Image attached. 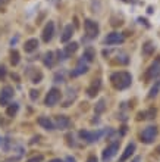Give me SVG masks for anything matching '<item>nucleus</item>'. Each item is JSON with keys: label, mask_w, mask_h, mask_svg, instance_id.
I'll list each match as a JSON object with an SVG mask.
<instances>
[{"label": "nucleus", "mask_w": 160, "mask_h": 162, "mask_svg": "<svg viewBox=\"0 0 160 162\" xmlns=\"http://www.w3.org/2000/svg\"><path fill=\"white\" fill-rule=\"evenodd\" d=\"M62 81H63V74H56L55 83H62Z\"/></svg>", "instance_id": "31"}, {"label": "nucleus", "mask_w": 160, "mask_h": 162, "mask_svg": "<svg viewBox=\"0 0 160 162\" xmlns=\"http://www.w3.org/2000/svg\"><path fill=\"white\" fill-rule=\"evenodd\" d=\"M43 62H44V67L53 68V65H55V53H53V52H47L44 55Z\"/></svg>", "instance_id": "21"}, {"label": "nucleus", "mask_w": 160, "mask_h": 162, "mask_svg": "<svg viewBox=\"0 0 160 162\" xmlns=\"http://www.w3.org/2000/svg\"><path fill=\"white\" fill-rule=\"evenodd\" d=\"M100 87H101V81H100V80H94L93 84L87 89V95H88V97H96L97 93H99Z\"/></svg>", "instance_id": "13"}, {"label": "nucleus", "mask_w": 160, "mask_h": 162, "mask_svg": "<svg viewBox=\"0 0 160 162\" xmlns=\"http://www.w3.org/2000/svg\"><path fill=\"white\" fill-rule=\"evenodd\" d=\"M87 162H99V161H97V158L96 156H90L88 159H87Z\"/></svg>", "instance_id": "33"}, {"label": "nucleus", "mask_w": 160, "mask_h": 162, "mask_svg": "<svg viewBox=\"0 0 160 162\" xmlns=\"http://www.w3.org/2000/svg\"><path fill=\"white\" fill-rule=\"evenodd\" d=\"M50 2H51V3H57L59 0H50Z\"/></svg>", "instance_id": "38"}, {"label": "nucleus", "mask_w": 160, "mask_h": 162, "mask_svg": "<svg viewBox=\"0 0 160 162\" xmlns=\"http://www.w3.org/2000/svg\"><path fill=\"white\" fill-rule=\"evenodd\" d=\"M41 80H43V74L40 72V71H38V72H35V75L33 77V83L37 84V83H40Z\"/></svg>", "instance_id": "27"}, {"label": "nucleus", "mask_w": 160, "mask_h": 162, "mask_svg": "<svg viewBox=\"0 0 160 162\" xmlns=\"http://www.w3.org/2000/svg\"><path fill=\"white\" fill-rule=\"evenodd\" d=\"M78 50V43H75V41H72V43H68L66 46H65V50H63V55H65V58H69V56L72 55V53H75V52Z\"/></svg>", "instance_id": "20"}, {"label": "nucleus", "mask_w": 160, "mask_h": 162, "mask_svg": "<svg viewBox=\"0 0 160 162\" xmlns=\"http://www.w3.org/2000/svg\"><path fill=\"white\" fill-rule=\"evenodd\" d=\"M132 162H141V156H135Z\"/></svg>", "instance_id": "34"}, {"label": "nucleus", "mask_w": 160, "mask_h": 162, "mask_svg": "<svg viewBox=\"0 0 160 162\" xmlns=\"http://www.w3.org/2000/svg\"><path fill=\"white\" fill-rule=\"evenodd\" d=\"M37 123H38L44 130H47V131H53V130L56 128L55 123H53L49 117H40L38 119H37Z\"/></svg>", "instance_id": "12"}, {"label": "nucleus", "mask_w": 160, "mask_h": 162, "mask_svg": "<svg viewBox=\"0 0 160 162\" xmlns=\"http://www.w3.org/2000/svg\"><path fill=\"white\" fill-rule=\"evenodd\" d=\"M125 41V35L121 33H110V34H107L106 35V39H104V44L107 46H113V44H122Z\"/></svg>", "instance_id": "9"}, {"label": "nucleus", "mask_w": 160, "mask_h": 162, "mask_svg": "<svg viewBox=\"0 0 160 162\" xmlns=\"http://www.w3.org/2000/svg\"><path fill=\"white\" fill-rule=\"evenodd\" d=\"M9 0H0V6H3V5H6Z\"/></svg>", "instance_id": "35"}, {"label": "nucleus", "mask_w": 160, "mask_h": 162, "mask_svg": "<svg viewBox=\"0 0 160 162\" xmlns=\"http://www.w3.org/2000/svg\"><path fill=\"white\" fill-rule=\"evenodd\" d=\"M84 28H85V33L88 35V39H96L99 35V24L93 21V19H85L84 21Z\"/></svg>", "instance_id": "5"}, {"label": "nucleus", "mask_w": 160, "mask_h": 162, "mask_svg": "<svg viewBox=\"0 0 160 162\" xmlns=\"http://www.w3.org/2000/svg\"><path fill=\"white\" fill-rule=\"evenodd\" d=\"M154 50H156V44L153 41H145L143 44V49H141L144 56H151L154 53Z\"/></svg>", "instance_id": "19"}, {"label": "nucleus", "mask_w": 160, "mask_h": 162, "mask_svg": "<svg viewBox=\"0 0 160 162\" xmlns=\"http://www.w3.org/2000/svg\"><path fill=\"white\" fill-rule=\"evenodd\" d=\"M62 97V93L59 89H56V87H53L51 90H49V93H47V96H46V106H55V105H57V102L60 100Z\"/></svg>", "instance_id": "7"}, {"label": "nucleus", "mask_w": 160, "mask_h": 162, "mask_svg": "<svg viewBox=\"0 0 160 162\" xmlns=\"http://www.w3.org/2000/svg\"><path fill=\"white\" fill-rule=\"evenodd\" d=\"M18 111H19V105L18 103H9L7 109H6V113H7V117H15Z\"/></svg>", "instance_id": "23"}, {"label": "nucleus", "mask_w": 160, "mask_h": 162, "mask_svg": "<svg viewBox=\"0 0 160 162\" xmlns=\"http://www.w3.org/2000/svg\"><path fill=\"white\" fill-rule=\"evenodd\" d=\"M29 97H31V100H37V99H38V91H37V90H31V91H29Z\"/></svg>", "instance_id": "28"}, {"label": "nucleus", "mask_w": 160, "mask_h": 162, "mask_svg": "<svg viewBox=\"0 0 160 162\" xmlns=\"http://www.w3.org/2000/svg\"><path fill=\"white\" fill-rule=\"evenodd\" d=\"M19 61H21V58H19V52H18V50H12V53H11V63L13 65V67H16L18 63H19Z\"/></svg>", "instance_id": "25"}, {"label": "nucleus", "mask_w": 160, "mask_h": 162, "mask_svg": "<svg viewBox=\"0 0 160 162\" xmlns=\"http://www.w3.org/2000/svg\"><path fill=\"white\" fill-rule=\"evenodd\" d=\"M73 31H75V28L72 27V25H66V27H65V30H63V33H62L60 41H63V43H68V41L72 39Z\"/></svg>", "instance_id": "17"}, {"label": "nucleus", "mask_w": 160, "mask_h": 162, "mask_svg": "<svg viewBox=\"0 0 160 162\" xmlns=\"http://www.w3.org/2000/svg\"><path fill=\"white\" fill-rule=\"evenodd\" d=\"M110 83L116 90H127L132 83V75L127 71H118L110 75Z\"/></svg>", "instance_id": "1"}, {"label": "nucleus", "mask_w": 160, "mask_h": 162, "mask_svg": "<svg viewBox=\"0 0 160 162\" xmlns=\"http://www.w3.org/2000/svg\"><path fill=\"white\" fill-rule=\"evenodd\" d=\"M50 162H62V161H60V159H51Z\"/></svg>", "instance_id": "37"}, {"label": "nucleus", "mask_w": 160, "mask_h": 162, "mask_svg": "<svg viewBox=\"0 0 160 162\" xmlns=\"http://www.w3.org/2000/svg\"><path fill=\"white\" fill-rule=\"evenodd\" d=\"M119 146H121V141H118V140L107 146L104 150H103V162H109V161H110L112 158H113L116 153L119 152Z\"/></svg>", "instance_id": "8"}, {"label": "nucleus", "mask_w": 160, "mask_h": 162, "mask_svg": "<svg viewBox=\"0 0 160 162\" xmlns=\"http://www.w3.org/2000/svg\"><path fill=\"white\" fill-rule=\"evenodd\" d=\"M88 71V65L87 63H84L82 61L79 62L77 65V68L75 69H72V72H71V77H79V75H82V74H85Z\"/></svg>", "instance_id": "14"}, {"label": "nucleus", "mask_w": 160, "mask_h": 162, "mask_svg": "<svg viewBox=\"0 0 160 162\" xmlns=\"http://www.w3.org/2000/svg\"><path fill=\"white\" fill-rule=\"evenodd\" d=\"M159 91H160V80H157L154 83V86L150 89V91H149V95H147V97L149 99H154L156 96L159 95Z\"/></svg>", "instance_id": "22"}, {"label": "nucleus", "mask_w": 160, "mask_h": 162, "mask_svg": "<svg viewBox=\"0 0 160 162\" xmlns=\"http://www.w3.org/2000/svg\"><path fill=\"white\" fill-rule=\"evenodd\" d=\"M116 58H118L116 62H118V63H121V65H128V63H129V58H128V55H125V53L118 55Z\"/></svg>", "instance_id": "26"}, {"label": "nucleus", "mask_w": 160, "mask_h": 162, "mask_svg": "<svg viewBox=\"0 0 160 162\" xmlns=\"http://www.w3.org/2000/svg\"><path fill=\"white\" fill-rule=\"evenodd\" d=\"M159 77H160V58L156 59V61L147 68L144 78L147 80V81H153V80H157Z\"/></svg>", "instance_id": "4"}, {"label": "nucleus", "mask_w": 160, "mask_h": 162, "mask_svg": "<svg viewBox=\"0 0 160 162\" xmlns=\"http://www.w3.org/2000/svg\"><path fill=\"white\" fill-rule=\"evenodd\" d=\"M12 78H15V80H16V81H18V80H19V77H18L16 74H12Z\"/></svg>", "instance_id": "36"}, {"label": "nucleus", "mask_w": 160, "mask_h": 162, "mask_svg": "<svg viewBox=\"0 0 160 162\" xmlns=\"http://www.w3.org/2000/svg\"><path fill=\"white\" fill-rule=\"evenodd\" d=\"M106 109V100L104 99H100L99 102H97V105H96V108H94V112L97 113V115H100V113H103Z\"/></svg>", "instance_id": "24"}, {"label": "nucleus", "mask_w": 160, "mask_h": 162, "mask_svg": "<svg viewBox=\"0 0 160 162\" xmlns=\"http://www.w3.org/2000/svg\"><path fill=\"white\" fill-rule=\"evenodd\" d=\"M140 137H141V141L145 143V145L153 143L154 139L157 137V127H156V125H150V127H147V128H144L143 131H141Z\"/></svg>", "instance_id": "3"}, {"label": "nucleus", "mask_w": 160, "mask_h": 162, "mask_svg": "<svg viewBox=\"0 0 160 162\" xmlns=\"http://www.w3.org/2000/svg\"><path fill=\"white\" fill-rule=\"evenodd\" d=\"M94 58H96V50H94L93 47H87V49L84 50L82 56H81V61L82 62H93Z\"/></svg>", "instance_id": "18"}, {"label": "nucleus", "mask_w": 160, "mask_h": 162, "mask_svg": "<svg viewBox=\"0 0 160 162\" xmlns=\"http://www.w3.org/2000/svg\"><path fill=\"white\" fill-rule=\"evenodd\" d=\"M5 77H6V68L3 67V65H0V80L3 81V80H5Z\"/></svg>", "instance_id": "30"}, {"label": "nucleus", "mask_w": 160, "mask_h": 162, "mask_svg": "<svg viewBox=\"0 0 160 162\" xmlns=\"http://www.w3.org/2000/svg\"><path fill=\"white\" fill-rule=\"evenodd\" d=\"M104 134V131L103 130H97V131H87V130H82V131H79V137L84 140V141H87V143H96V141H99L101 137Z\"/></svg>", "instance_id": "2"}, {"label": "nucleus", "mask_w": 160, "mask_h": 162, "mask_svg": "<svg viewBox=\"0 0 160 162\" xmlns=\"http://www.w3.org/2000/svg\"><path fill=\"white\" fill-rule=\"evenodd\" d=\"M43 155H38V156H34V158H31V159H28L27 162H43Z\"/></svg>", "instance_id": "29"}, {"label": "nucleus", "mask_w": 160, "mask_h": 162, "mask_svg": "<svg viewBox=\"0 0 160 162\" xmlns=\"http://www.w3.org/2000/svg\"><path fill=\"white\" fill-rule=\"evenodd\" d=\"M63 162H77V161H75V158L68 156V158H66V159H65V161H63Z\"/></svg>", "instance_id": "32"}, {"label": "nucleus", "mask_w": 160, "mask_h": 162, "mask_svg": "<svg viewBox=\"0 0 160 162\" xmlns=\"http://www.w3.org/2000/svg\"><path fill=\"white\" fill-rule=\"evenodd\" d=\"M13 95H15V91L11 86H5L0 91V106H7L13 99Z\"/></svg>", "instance_id": "6"}, {"label": "nucleus", "mask_w": 160, "mask_h": 162, "mask_svg": "<svg viewBox=\"0 0 160 162\" xmlns=\"http://www.w3.org/2000/svg\"><path fill=\"white\" fill-rule=\"evenodd\" d=\"M134 152H135V143H129V145L127 146L125 152L122 153V156H121V159H119V161H121V162L128 161V159H129V158L134 155Z\"/></svg>", "instance_id": "16"}, {"label": "nucleus", "mask_w": 160, "mask_h": 162, "mask_svg": "<svg viewBox=\"0 0 160 162\" xmlns=\"http://www.w3.org/2000/svg\"><path fill=\"white\" fill-rule=\"evenodd\" d=\"M3 145V140H2V137H0V146Z\"/></svg>", "instance_id": "39"}, {"label": "nucleus", "mask_w": 160, "mask_h": 162, "mask_svg": "<svg viewBox=\"0 0 160 162\" xmlns=\"http://www.w3.org/2000/svg\"><path fill=\"white\" fill-rule=\"evenodd\" d=\"M38 47V40L37 39H29L25 41V46H24V50L27 53H33L34 50H37Z\"/></svg>", "instance_id": "15"}, {"label": "nucleus", "mask_w": 160, "mask_h": 162, "mask_svg": "<svg viewBox=\"0 0 160 162\" xmlns=\"http://www.w3.org/2000/svg\"><path fill=\"white\" fill-rule=\"evenodd\" d=\"M53 35H55V24H53V21H49V22L46 24L44 30H43L41 39H43L44 43H49L50 40L53 39Z\"/></svg>", "instance_id": "10"}, {"label": "nucleus", "mask_w": 160, "mask_h": 162, "mask_svg": "<svg viewBox=\"0 0 160 162\" xmlns=\"http://www.w3.org/2000/svg\"><path fill=\"white\" fill-rule=\"evenodd\" d=\"M71 125H72V121L68 117H65V115H57V117H56V121H55L56 128L68 130V128H71Z\"/></svg>", "instance_id": "11"}]
</instances>
